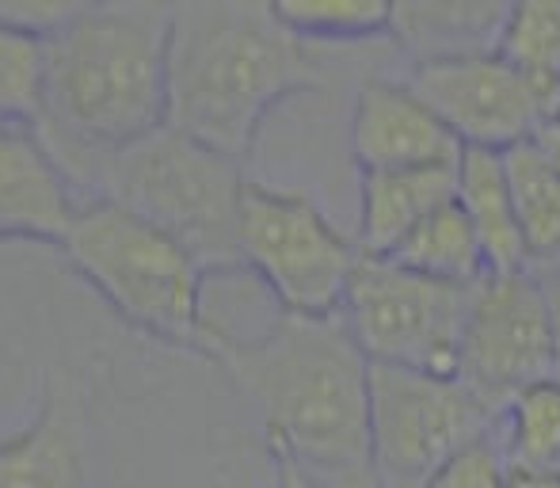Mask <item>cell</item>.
<instances>
[{
	"mask_svg": "<svg viewBox=\"0 0 560 488\" xmlns=\"http://www.w3.org/2000/svg\"><path fill=\"white\" fill-rule=\"evenodd\" d=\"M244 400L271 462H290L332 488H374L370 359L347 321L282 313L259 333L225 328L210 359Z\"/></svg>",
	"mask_w": 560,
	"mask_h": 488,
	"instance_id": "6da1fadb",
	"label": "cell"
},
{
	"mask_svg": "<svg viewBox=\"0 0 560 488\" xmlns=\"http://www.w3.org/2000/svg\"><path fill=\"white\" fill-rule=\"evenodd\" d=\"M332 54L294 35L264 0H187L172 4L168 126L252 161L264 123L290 96H317L339 81L362 84L389 66H336Z\"/></svg>",
	"mask_w": 560,
	"mask_h": 488,
	"instance_id": "7a4b0ae2",
	"label": "cell"
},
{
	"mask_svg": "<svg viewBox=\"0 0 560 488\" xmlns=\"http://www.w3.org/2000/svg\"><path fill=\"white\" fill-rule=\"evenodd\" d=\"M172 4H73L50 35V77L38 138L73 172L168 123Z\"/></svg>",
	"mask_w": 560,
	"mask_h": 488,
	"instance_id": "3957f363",
	"label": "cell"
},
{
	"mask_svg": "<svg viewBox=\"0 0 560 488\" xmlns=\"http://www.w3.org/2000/svg\"><path fill=\"white\" fill-rule=\"evenodd\" d=\"M66 264L141 336L199 359H214L225 325L207 310L210 271L176 237L112 199H81L66 241Z\"/></svg>",
	"mask_w": 560,
	"mask_h": 488,
	"instance_id": "277c9868",
	"label": "cell"
},
{
	"mask_svg": "<svg viewBox=\"0 0 560 488\" xmlns=\"http://www.w3.org/2000/svg\"><path fill=\"white\" fill-rule=\"evenodd\" d=\"M81 199H112L176 237L210 275L241 267V202L248 164L176 126L130 141L104 156H89L69 172Z\"/></svg>",
	"mask_w": 560,
	"mask_h": 488,
	"instance_id": "5b68a950",
	"label": "cell"
},
{
	"mask_svg": "<svg viewBox=\"0 0 560 488\" xmlns=\"http://www.w3.org/2000/svg\"><path fill=\"white\" fill-rule=\"evenodd\" d=\"M241 267L271 294L282 313L332 317L343 310L347 282L362 252L354 233L313 199L305 187L248 176L241 202Z\"/></svg>",
	"mask_w": 560,
	"mask_h": 488,
	"instance_id": "8992f818",
	"label": "cell"
},
{
	"mask_svg": "<svg viewBox=\"0 0 560 488\" xmlns=\"http://www.w3.org/2000/svg\"><path fill=\"white\" fill-rule=\"evenodd\" d=\"M472 290L408 271L393 259L362 256L339 317L370 363L457 377Z\"/></svg>",
	"mask_w": 560,
	"mask_h": 488,
	"instance_id": "52a82bcc",
	"label": "cell"
},
{
	"mask_svg": "<svg viewBox=\"0 0 560 488\" xmlns=\"http://www.w3.org/2000/svg\"><path fill=\"white\" fill-rule=\"evenodd\" d=\"M495 423L457 377L370 363V466L382 488H423Z\"/></svg>",
	"mask_w": 560,
	"mask_h": 488,
	"instance_id": "ba28073f",
	"label": "cell"
},
{
	"mask_svg": "<svg viewBox=\"0 0 560 488\" xmlns=\"http://www.w3.org/2000/svg\"><path fill=\"white\" fill-rule=\"evenodd\" d=\"M546 377H557V333L538 275H485L472 290L457 382L500 416Z\"/></svg>",
	"mask_w": 560,
	"mask_h": 488,
	"instance_id": "9c48e42d",
	"label": "cell"
},
{
	"mask_svg": "<svg viewBox=\"0 0 560 488\" xmlns=\"http://www.w3.org/2000/svg\"><path fill=\"white\" fill-rule=\"evenodd\" d=\"M400 81L428 100L465 149H511L549 123L541 92L503 54L405 66Z\"/></svg>",
	"mask_w": 560,
	"mask_h": 488,
	"instance_id": "30bf717a",
	"label": "cell"
},
{
	"mask_svg": "<svg viewBox=\"0 0 560 488\" xmlns=\"http://www.w3.org/2000/svg\"><path fill=\"white\" fill-rule=\"evenodd\" d=\"M347 146L359 172L431 169L462 161V141L405 81L400 69L374 73L351 92Z\"/></svg>",
	"mask_w": 560,
	"mask_h": 488,
	"instance_id": "8fae6325",
	"label": "cell"
},
{
	"mask_svg": "<svg viewBox=\"0 0 560 488\" xmlns=\"http://www.w3.org/2000/svg\"><path fill=\"white\" fill-rule=\"evenodd\" d=\"M81 195L38 130L0 126V241L61 244Z\"/></svg>",
	"mask_w": 560,
	"mask_h": 488,
	"instance_id": "7c38bea8",
	"label": "cell"
},
{
	"mask_svg": "<svg viewBox=\"0 0 560 488\" xmlns=\"http://www.w3.org/2000/svg\"><path fill=\"white\" fill-rule=\"evenodd\" d=\"M0 488H89L81 405L66 377H46L27 423L0 435Z\"/></svg>",
	"mask_w": 560,
	"mask_h": 488,
	"instance_id": "4fadbf2b",
	"label": "cell"
},
{
	"mask_svg": "<svg viewBox=\"0 0 560 488\" xmlns=\"http://www.w3.org/2000/svg\"><path fill=\"white\" fill-rule=\"evenodd\" d=\"M457 199V164L397 172H359L354 184V244L362 256L385 259L428 214Z\"/></svg>",
	"mask_w": 560,
	"mask_h": 488,
	"instance_id": "5bb4252c",
	"label": "cell"
},
{
	"mask_svg": "<svg viewBox=\"0 0 560 488\" xmlns=\"http://www.w3.org/2000/svg\"><path fill=\"white\" fill-rule=\"evenodd\" d=\"M511 4L503 0H405L393 4L389 43L405 66L500 54Z\"/></svg>",
	"mask_w": 560,
	"mask_h": 488,
	"instance_id": "9a60e30c",
	"label": "cell"
},
{
	"mask_svg": "<svg viewBox=\"0 0 560 488\" xmlns=\"http://www.w3.org/2000/svg\"><path fill=\"white\" fill-rule=\"evenodd\" d=\"M457 202H462L472 230H477L488 275L530 271L515 199H511L503 149H462V161H457Z\"/></svg>",
	"mask_w": 560,
	"mask_h": 488,
	"instance_id": "2e32d148",
	"label": "cell"
},
{
	"mask_svg": "<svg viewBox=\"0 0 560 488\" xmlns=\"http://www.w3.org/2000/svg\"><path fill=\"white\" fill-rule=\"evenodd\" d=\"M503 161L530 271L560 264V169L534 138L503 149Z\"/></svg>",
	"mask_w": 560,
	"mask_h": 488,
	"instance_id": "e0dca14e",
	"label": "cell"
},
{
	"mask_svg": "<svg viewBox=\"0 0 560 488\" xmlns=\"http://www.w3.org/2000/svg\"><path fill=\"white\" fill-rule=\"evenodd\" d=\"M385 259L408 267V271L431 275V279L457 282V287H477L488 275L477 230H472L469 214H465L457 199L423 218V222L400 241V248Z\"/></svg>",
	"mask_w": 560,
	"mask_h": 488,
	"instance_id": "ac0fdd59",
	"label": "cell"
},
{
	"mask_svg": "<svg viewBox=\"0 0 560 488\" xmlns=\"http://www.w3.org/2000/svg\"><path fill=\"white\" fill-rule=\"evenodd\" d=\"M275 8L302 43L320 50L389 43L393 4L382 0H282Z\"/></svg>",
	"mask_w": 560,
	"mask_h": 488,
	"instance_id": "d6986e66",
	"label": "cell"
},
{
	"mask_svg": "<svg viewBox=\"0 0 560 488\" xmlns=\"http://www.w3.org/2000/svg\"><path fill=\"white\" fill-rule=\"evenodd\" d=\"M500 54L541 92L549 119L560 115V0L511 4Z\"/></svg>",
	"mask_w": 560,
	"mask_h": 488,
	"instance_id": "ffe728a7",
	"label": "cell"
},
{
	"mask_svg": "<svg viewBox=\"0 0 560 488\" xmlns=\"http://www.w3.org/2000/svg\"><path fill=\"white\" fill-rule=\"evenodd\" d=\"M50 38L31 35L0 15V126L38 130L46 112V77H50Z\"/></svg>",
	"mask_w": 560,
	"mask_h": 488,
	"instance_id": "44dd1931",
	"label": "cell"
},
{
	"mask_svg": "<svg viewBox=\"0 0 560 488\" xmlns=\"http://www.w3.org/2000/svg\"><path fill=\"white\" fill-rule=\"evenodd\" d=\"M500 439L515 469H560V377L526 385L503 408Z\"/></svg>",
	"mask_w": 560,
	"mask_h": 488,
	"instance_id": "7402d4cb",
	"label": "cell"
},
{
	"mask_svg": "<svg viewBox=\"0 0 560 488\" xmlns=\"http://www.w3.org/2000/svg\"><path fill=\"white\" fill-rule=\"evenodd\" d=\"M508 474H511V462L508 451H503L500 423H495L492 435L465 446L423 488H508Z\"/></svg>",
	"mask_w": 560,
	"mask_h": 488,
	"instance_id": "603a6c76",
	"label": "cell"
},
{
	"mask_svg": "<svg viewBox=\"0 0 560 488\" xmlns=\"http://www.w3.org/2000/svg\"><path fill=\"white\" fill-rule=\"evenodd\" d=\"M538 282H541V294L549 302V313H553V333H557V377H560V264L538 267Z\"/></svg>",
	"mask_w": 560,
	"mask_h": 488,
	"instance_id": "cb8c5ba5",
	"label": "cell"
},
{
	"mask_svg": "<svg viewBox=\"0 0 560 488\" xmlns=\"http://www.w3.org/2000/svg\"><path fill=\"white\" fill-rule=\"evenodd\" d=\"M267 488H332V485L305 474V469L290 466V462H271V481H267Z\"/></svg>",
	"mask_w": 560,
	"mask_h": 488,
	"instance_id": "d4e9b609",
	"label": "cell"
},
{
	"mask_svg": "<svg viewBox=\"0 0 560 488\" xmlns=\"http://www.w3.org/2000/svg\"><path fill=\"white\" fill-rule=\"evenodd\" d=\"M508 488H560V469H515L511 466Z\"/></svg>",
	"mask_w": 560,
	"mask_h": 488,
	"instance_id": "484cf974",
	"label": "cell"
},
{
	"mask_svg": "<svg viewBox=\"0 0 560 488\" xmlns=\"http://www.w3.org/2000/svg\"><path fill=\"white\" fill-rule=\"evenodd\" d=\"M534 141H538V146L546 149V156L560 169V115H557V119H549L546 126H541V130L534 133Z\"/></svg>",
	"mask_w": 560,
	"mask_h": 488,
	"instance_id": "4316f807",
	"label": "cell"
},
{
	"mask_svg": "<svg viewBox=\"0 0 560 488\" xmlns=\"http://www.w3.org/2000/svg\"><path fill=\"white\" fill-rule=\"evenodd\" d=\"M374 488H382V485H374Z\"/></svg>",
	"mask_w": 560,
	"mask_h": 488,
	"instance_id": "83f0119b",
	"label": "cell"
}]
</instances>
